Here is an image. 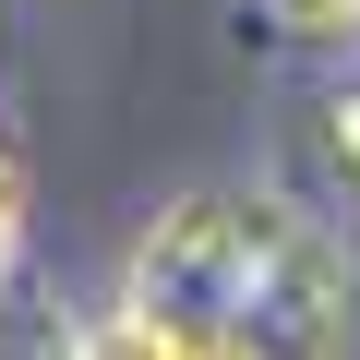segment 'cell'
Masks as SVG:
<instances>
[{
	"label": "cell",
	"instance_id": "obj_5",
	"mask_svg": "<svg viewBox=\"0 0 360 360\" xmlns=\"http://www.w3.org/2000/svg\"><path fill=\"white\" fill-rule=\"evenodd\" d=\"M0 252H13V168H0Z\"/></svg>",
	"mask_w": 360,
	"mask_h": 360
},
{
	"label": "cell",
	"instance_id": "obj_3",
	"mask_svg": "<svg viewBox=\"0 0 360 360\" xmlns=\"http://www.w3.org/2000/svg\"><path fill=\"white\" fill-rule=\"evenodd\" d=\"M276 25H300V37H348L360 0H276Z\"/></svg>",
	"mask_w": 360,
	"mask_h": 360
},
{
	"label": "cell",
	"instance_id": "obj_4",
	"mask_svg": "<svg viewBox=\"0 0 360 360\" xmlns=\"http://www.w3.org/2000/svg\"><path fill=\"white\" fill-rule=\"evenodd\" d=\"M336 156H348V168H360V84H348V96H336Z\"/></svg>",
	"mask_w": 360,
	"mask_h": 360
},
{
	"label": "cell",
	"instance_id": "obj_1",
	"mask_svg": "<svg viewBox=\"0 0 360 360\" xmlns=\"http://www.w3.org/2000/svg\"><path fill=\"white\" fill-rule=\"evenodd\" d=\"M132 312H156L193 360H348L360 300L348 252L276 193H180L132 240Z\"/></svg>",
	"mask_w": 360,
	"mask_h": 360
},
{
	"label": "cell",
	"instance_id": "obj_2",
	"mask_svg": "<svg viewBox=\"0 0 360 360\" xmlns=\"http://www.w3.org/2000/svg\"><path fill=\"white\" fill-rule=\"evenodd\" d=\"M72 360H193V348H180L156 312H132V300H120V312H96V324L72 336Z\"/></svg>",
	"mask_w": 360,
	"mask_h": 360
}]
</instances>
